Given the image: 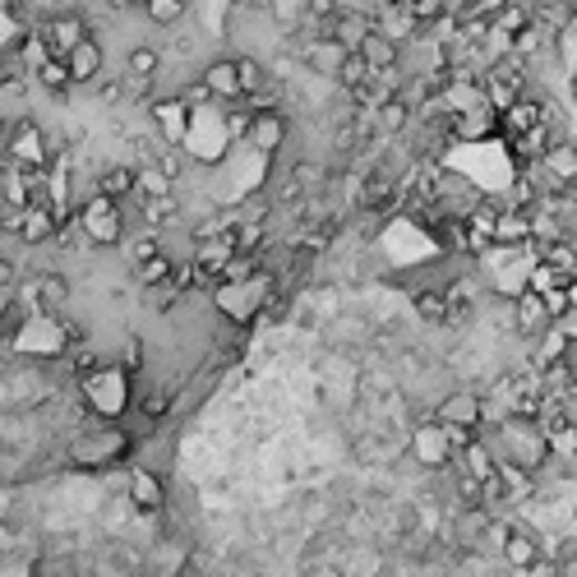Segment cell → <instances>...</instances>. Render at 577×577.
<instances>
[{
    "instance_id": "484cf974",
    "label": "cell",
    "mask_w": 577,
    "mask_h": 577,
    "mask_svg": "<svg viewBox=\"0 0 577 577\" xmlns=\"http://www.w3.org/2000/svg\"><path fill=\"white\" fill-rule=\"evenodd\" d=\"M186 6H190V0H143V14L153 19L158 28H171V23L186 19Z\"/></svg>"
},
{
    "instance_id": "4dcf8cb0",
    "label": "cell",
    "mask_w": 577,
    "mask_h": 577,
    "mask_svg": "<svg viewBox=\"0 0 577 577\" xmlns=\"http://www.w3.org/2000/svg\"><path fill=\"white\" fill-rule=\"evenodd\" d=\"M555 328H559V332H564V338H568L573 347H577V310H568V315H564V319H559Z\"/></svg>"
},
{
    "instance_id": "7c38bea8",
    "label": "cell",
    "mask_w": 577,
    "mask_h": 577,
    "mask_svg": "<svg viewBox=\"0 0 577 577\" xmlns=\"http://www.w3.org/2000/svg\"><path fill=\"white\" fill-rule=\"evenodd\" d=\"M203 83L212 88V98L236 107V102H246V83H240V66H236V56H222V60H212V66H203Z\"/></svg>"
},
{
    "instance_id": "3957f363",
    "label": "cell",
    "mask_w": 577,
    "mask_h": 577,
    "mask_svg": "<svg viewBox=\"0 0 577 577\" xmlns=\"http://www.w3.org/2000/svg\"><path fill=\"white\" fill-rule=\"evenodd\" d=\"M56 162V148L42 135L38 120L19 116V126H6V167H19L28 176H42Z\"/></svg>"
},
{
    "instance_id": "f546056e",
    "label": "cell",
    "mask_w": 577,
    "mask_h": 577,
    "mask_svg": "<svg viewBox=\"0 0 577 577\" xmlns=\"http://www.w3.org/2000/svg\"><path fill=\"white\" fill-rule=\"evenodd\" d=\"M120 83H126V98H130V102H143L148 88H153V79H135V74H126Z\"/></svg>"
},
{
    "instance_id": "836d02e7",
    "label": "cell",
    "mask_w": 577,
    "mask_h": 577,
    "mask_svg": "<svg viewBox=\"0 0 577 577\" xmlns=\"http://www.w3.org/2000/svg\"><path fill=\"white\" fill-rule=\"evenodd\" d=\"M6 6H23V10H28V6H33V0H6Z\"/></svg>"
},
{
    "instance_id": "9c48e42d",
    "label": "cell",
    "mask_w": 577,
    "mask_h": 577,
    "mask_svg": "<svg viewBox=\"0 0 577 577\" xmlns=\"http://www.w3.org/2000/svg\"><path fill=\"white\" fill-rule=\"evenodd\" d=\"M435 420L439 425H462V430L480 435V425L490 420V407H485V398H480L476 388H452L448 398L435 407Z\"/></svg>"
},
{
    "instance_id": "d6a6232c",
    "label": "cell",
    "mask_w": 577,
    "mask_h": 577,
    "mask_svg": "<svg viewBox=\"0 0 577 577\" xmlns=\"http://www.w3.org/2000/svg\"><path fill=\"white\" fill-rule=\"evenodd\" d=\"M568 300H573V310H577V278L568 282Z\"/></svg>"
},
{
    "instance_id": "ac0fdd59",
    "label": "cell",
    "mask_w": 577,
    "mask_h": 577,
    "mask_svg": "<svg viewBox=\"0 0 577 577\" xmlns=\"http://www.w3.org/2000/svg\"><path fill=\"white\" fill-rule=\"evenodd\" d=\"M282 143H287V116H282V111L259 116V120H255V130H250V148H255V153L272 158Z\"/></svg>"
},
{
    "instance_id": "6da1fadb",
    "label": "cell",
    "mask_w": 577,
    "mask_h": 577,
    "mask_svg": "<svg viewBox=\"0 0 577 577\" xmlns=\"http://www.w3.org/2000/svg\"><path fill=\"white\" fill-rule=\"evenodd\" d=\"M495 452L499 462L513 467V471H540L545 462L555 458V444H550V430H545L540 416H504L499 430H495Z\"/></svg>"
},
{
    "instance_id": "44dd1931",
    "label": "cell",
    "mask_w": 577,
    "mask_h": 577,
    "mask_svg": "<svg viewBox=\"0 0 577 577\" xmlns=\"http://www.w3.org/2000/svg\"><path fill=\"white\" fill-rule=\"evenodd\" d=\"M411 300H416V315L425 319V324H448V296H444V287H420V291H411Z\"/></svg>"
},
{
    "instance_id": "2e32d148",
    "label": "cell",
    "mask_w": 577,
    "mask_h": 577,
    "mask_svg": "<svg viewBox=\"0 0 577 577\" xmlns=\"http://www.w3.org/2000/svg\"><path fill=\"white\" fill-rule=\"evenodd\" d=\"M66 66H70V74H74V88L98 83V79H102V66H107V51H102L98 38H88L83 47H74V56L66 60Z\"/></svg>"
},
{
    "instance_id": "8fae6325",
    "label": "cell",
    "mask_w": 577,
    "mask_h": 577,
    "mask_svg": "<svg viewBox=\"0 0 577 577\" xmlns=\"http://www.w3.org/2000/svg\"><path fill=\"white\" fill-rule=\"evenodd\" d=\"M513 328L523 332L527 342H540L545 332L555 328V319H550V310H545V300L536 296V291H523L518 300H513Z\"/></svg>"
},
{
    "instance_id": "ffe728a7",
    "label": "cell",
    "mask_w": 577,
    "mask_h": 577,
    "mask_svg": "<svg viewBox=\"0 0 577 577\" xmlns=\"http://www.w3.org/2000/svg\"><path fill=\"white\" fill-rule=\"evenodd\" d=\"M360 56H366V60H370V70H402V66H398V60H402V47H398V42H392V38H384V33H379V28H375V33H370V42H366V47H360Z\"/></svg>"
},
{
    "instance_id": "277c9868",
    "label": "cell",
    "mask_w": 577,
    "mask_h": 577,
    "mask_svg": "<svg viewBox=\"0 0 577 577\" xmlns=\"http://www.w3.org/2000/svg\"><path fill=\"white\" fill-rule=\"evenodd\" d=\"M79 236L93 250H116L126 240V218H120V203H111L107 195L93 190V199L79 203Z\"/></svg>"
},
{
    "instance_id": "603a6c76",
    "label": "cell",
    "mask_w": 577,
    "mask_h": 577,
    "mask_svg": "<svg viewBox=\"0 0 577 577\" xmlns=\"http://www.w3.org/2000/svg\"><path fill=\"white\" fill-rule=\"evenodd\" d=\"M158 70H162V51H158V47H130V51H126V74L153 79Z\"/></svg>"
},
{
    "instance_id": "52a82bcc",
    "label": "cell",
    "mask_w": 577,
    "mask_h": 577,
    "mask_svg": "<svg viewBox=\"0 0 577 577\" xmlns=\"http://www.w3.org/2000/svg\"><path fill=\"white\" fill-rule=\"evenodd\" d=\"M38 42H42V51H47L51 60H70L74 47L88 42V19L74 14V10H60L56 19H42V23H38Z\"/></svg>"
},
{
    "instance_id": "4316f807",
    "label": "cell",
    "mask_w": 577,
    "mask_h": 577,
    "mask_svg": "<svg viewBox=\"0 0 577 577\" xmlns=\"http://www.w3.org/2000/svg\"><path fill=\"white\" fill-rule=\"evenodd\" d=\"M171 186H176V180L162 167H139V195L162 199V195H171Z\"/></svg>"
},
{
    "instance_id": "7402d4cb",
    "label": "cell",
    "mask_w": 577,
    "mask_h": 577,
    "mask_svg": "<svg viewBox=\"0 0 577 577\" xmlns=\"http://www.w3.org/2000/svg\"><path fill=\"white\" fill-rule=\"evenodd\" d=\"M236 66H240V83H246V102L259 98L263 88H272V74H268V66L259 56H236Z\"/></svg>"
},
{
    "instance_id": "83f0119b",
    "label": "cell",
    "mask_w": 577,
    "mask_h": 577,
    "mask_svg": "<svg viewBox=\"0 0 577 577\" xmlns=\"http://www.w3.org/2000/svg\"><path fill=\"white\" fill-rule=\"evenodd\" d=\"M407 120H411V107L398 98V102H388V107H379V135H398V130H407Z\"/></svg>"
},
{
    "instance_id": "5bb4252c",
    "label": "cell",
    "mask_w": 577,
    "mask_h": 577,
    "mask_svg": "<svg viewBox=\"0 0 577 577\" xmlns=\"http://www.w3.org/2000/svg\"><path fill=\"white\" fill-rule=\"evenodd\" d=\"M370 33H375V19H366V14H332L324 23V38L342 42L347 51H360V47L370 42Z\"/></svg>"
},
{
    "instance_id": "ba28073f",
    "label": "cell",
    "mask_w": 577,
    "mask_h": 577,
    "mask_svg": "<svg viewBox=\"0 0 577 577\" xmlns=\"http://www.w3.org/2000/svg\"><path fill=\"white\" fill-rule=\"evenodd\" d=\"M407 444H411V458H416L425 471H448V467H458V448H452V439L444 435L439 420H420Z\"/></svg>"
},
{
    "instance_id": "e0dca14e",
    "label": "cell",
    "mask_w": 577,
    "mask_h": 577,
    "mask_svg": "<svg viewBox=\"0 0 577 577\" xmlns=\"http://www.w3.org/2000/svg\"><path fill=\"white\" fill-rule=\"evenodd\" d=\"M347 47L342 42H332V38H315L310 47H306V66L315 70V74H332L338 79L342 74V66H347Z\"/></svg>"
},
{
    "instance_id": "8992f818",
    "label": "cell",
    "mask_w": 577,
    "mask_h": 577,
    "mask_svg": "<svg viewBox=\"0 0 577 577\" xmlns=\"http://www.w3.org/2000/svg\"><path fill=\"white\" fill-rule=\"evenodd\" d=\"M130 452V435L126 430H116V425H107V430H88V435H79L74 444H70V462L74 467H116L120 458Z\"/></svg>"
},
{
    "instance_id": "f1b7e54d",
    "label": "cell",
    "mask_w": 577,
    "mask_h": 577,
    "mask_svg": "<svg viewBox=\"0 0 577 577\" xmlns=\"http://www.w3.org/2000/svg\"><path fill=\"white\" fill-rule=\"evenodd\" d=\"M180 102H186L190 111H199L203 102H218V98H212V88H208V83H203V74H199L195 83H186V88H180Z\"/></svg>"
},
{
    "instance_id": "7a4b0ae2",
    "label": "cell",
    "mask_w": 577,
    "mask_h": 577,
    "mask_svg": "<svg viewBox=\"0 0 577 577\" xmlns=\"http://www.w3.org/2000/svg\"><path fill=\"white\" fill-rule=\"evenodd\" d=\"M135 370H126L120 360H102L88 375H79V398L83 407L93 411V420H120L130 407H135Z\"/></svg>"
},
{
    "instance_id": "4fadbf2b",
    "label": "cell",
    "mask_w": 577,
    "mask_h": 577,
    "mask_svg": "<svg viewBox=\"0 0 577 577\" xmlns=\"http://www.w3.org/2000/svg\"><path fill=\"white\" fill-rule=\"evenodd\" d=\"M126 495H130V504L139 513H158V508H167V480L158 471H148V467H135Z\"/></svg>"
},
{
    "instance_id": "1f68e13d",
    "label": "cell",
    "mask_w": 577,
    "mask_h": 577,
    "mask_svg": "<svg viewBox=\"0 0 577 577\" xmlns=\"http://www.w3.org/2000/svg\"><path fill=\"white\" fill-rule=\"evenodd\" d=\"M111 10H130V6H143V0H107Z\"/></svg>"
},
{
    "instance_id": "d6986e66",
    "label": "cell",
    "mask_w": 577,
    "mask_h": 577,
    "mask_svg": "<svg viewBox=\"0 0 577 577\" xmlns=\"http://www.w3.org/2000/svg\"><path fill=\"white\" fill-rule=\"evenodd\" d=\"M98 195H107L111 203H120V199H135V195H139V167H126V162L107 167V171L98 176Z\"/></svg>"
},
{
    "instance_id": "5b68a950",
    "label": "cell",
    "mask_w": 577,
    "mask_h": 577,
    "mask_svg": "<svg viewBox=\"0 0 577 577\" xmlns=\"http://www.w3.org/2000/svg\"><path fill=\"white\" fill-rule=\"evenodd\" d=\"M14 347L28 360H56L70 347V338H66V324H56V315H28V324H19V338L6 351H14Z\"/></svg>"
},
{
    "instance_id": "cb8c5ba5",
    "label": "cell",
    "mask_w": 577,
    "mask_h": 577,
    "mask_svg": "<svg viewBox=\"0 0 577 577\" xmlns=\"http://www.w3.org/2000/svg\"><path fill=\"white\" fill-rule=\"evenodd\" d=\"M135 203H139V218H143L148 227H162V222H171V218H176V195H162V199L135 195Z\"/></svg>"
},
{
    "instance_id": "d4e9b609",
    "label": "cell",
    "mask_w": 577,
    "mask_h": 577,
    "mask_svg": "<svg viewBox=\"0 0 577 577\" xmlns=\"http://www.w3.org/2000/svg\"><path fill=\"white\" fill-rule=\"evenodd\" d=\"M38 83L47 88V93H56V98H66L70 88H74V74H70V66L66 60H47V66L38 70Z\"/></svg>"
},
{
    "instance_id": "30bf717a",
    "label": "cell",
    "mask_w": 577,
    "mask_h": 577,
    "mask_svg": "<svg viewBox=\"0 0 577 577\" xmlns=\"http://www.w3.org/2000/svg\"><path fill=\"white\" fill-rule=\"evenodd\" d=\"M259 306H268V278H263V272H259V278H250V282L218 287V310L227 319H250Z\"/></svg>"
},
{
    "instance_id": "9a60e30c",
    "label": "cell",
    "mask_w": 577,
    "mask_h": 577,
    "mask_svg": "<svg viewBox=\"0 0 577 577\" xmlns=\"http://www.w3.org/2000/svg\"><path fill=\"white\" fill-rule=\"evenodd\" d=\"M499 555H504V564H508V568H536L545 550H540V540H536L531 531H523V527H508V531H504V550H499Z\"/></svg>"
}]
</instances>
